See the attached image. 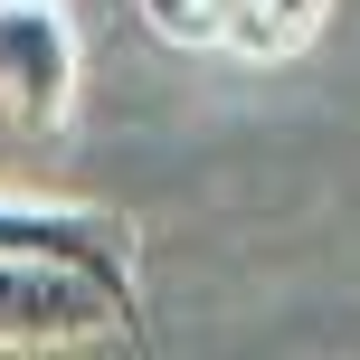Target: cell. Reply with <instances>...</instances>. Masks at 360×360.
I'll return each mask as SVG.
<instances>
[{
	"instance_id": "6da1fadb",
	"label": "cell",
	"mask_w": 360,
	"mask_h": 360,
	"mask_svg": "<svg viewBox=\"0 0 360 360\" xmlns=\"http://www.w3.org/2000/svg\"><path fill=\"white\" fill-rule=\"evenodd\" d=\"M143 323L133 294H114L105 275L57 266V256H0V351H86L124 342Z\"/></svg>"
},
{
	"instance_id": "5b68a950",
	"label": "cell",
	"mask_w": 360,
	"mask_h": 360,
	"mask_svg": "<svg viewBox=\"0 0 360 360\" xmlns=\"http://www.w3.org/2000/svg\"><path fill=\"white\" fill-rule=\"evenodd\" d=\"M323 10H332V0H256L247 29H237V57H285V48H304Z\"/></svg>"
},
{
	"instance_id": "7a4b0ae2",
	"label": "cell",
	"mask_w": 360,
	"mask_h": 360,
	"mask_svg": "<svg viewBox=\"0 0 360 360\" xmlns=\"http://www.w3.org/2000/svg\"><path fill=\"white\" fill-rule=\"evenodd\" d=\"M76 114V29L57 0H0V133H57Z\"/></svg>"
},
{
	"instance_id": "277c9868",
	"label": "cell",
	"mask_w": 360,
	"mask_h": 360,
	"mask_svg": "<svg viewBox=\"0 0 360 360\" xmlns=\"http://www.w3.org/2000/svg\"><path fill=\"white\" fill-rule=\"evenodd\" d=\"M247 10L256 0H143L152 38H171V48H237Z\"/></svg>"
},
{
	"instance_id": "3957f363",
	"label": "cell",
	"mask_w": 360,
	"mask_h": 360,
	"mask_svg": "<svg viewBox=\"0 0 360 360\" xmlns=\"http://www.w3.org/2000/svg\"><path fill=\"white\" fill-rule=\"evenodd\" d=\"M0 256H57V266H86L114 294H133V218H114V209H29V199H0Z\"/></svg>"
}]
</instances>
